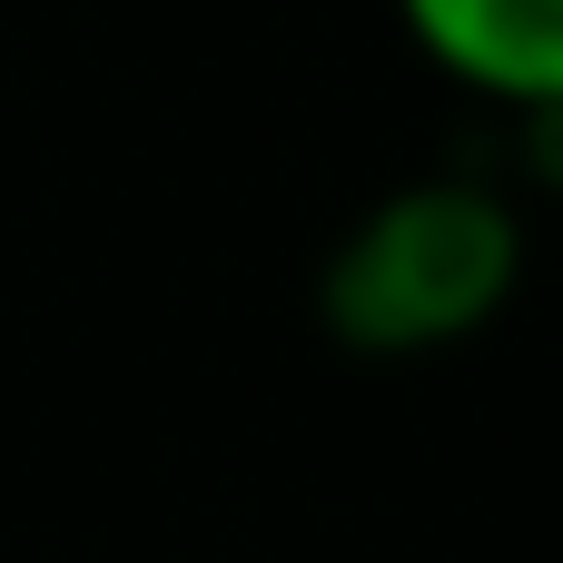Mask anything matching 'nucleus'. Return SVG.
Returning <instances> with one entry per match:
<instances>
[{
    "label": "nucleus",
    "instance_id": "obj_1",
    "mask_svg": "<svg viewBox=\"0 0 563 563\" xmlns=\"http://www.w3.org/2000/svg\"><path fill=\"white\" fill-rule=\"evenodd\" d=\"M525 287V208L495 178L386 188L317 277V317L356 356H435L485 336Z\"/></svg>",
    "mask_w": 563,
    "mask_h": 563
},
{
    "label": "nucleus",
    "instance_id": "obj_2",
    "mask_svg": "<svg viewBox=\"0 0 563 563\" xmlns=\"http://www.w3.org/2000/svg\"><path fill=\"white\" fill-rule=\"evenodd\" d=\"M396 20L426 49V69H445L485 109H563V0H396Z\"/></svg>",
    "mask_w": 563,
    "mask_h": 563
}]
</instances>
